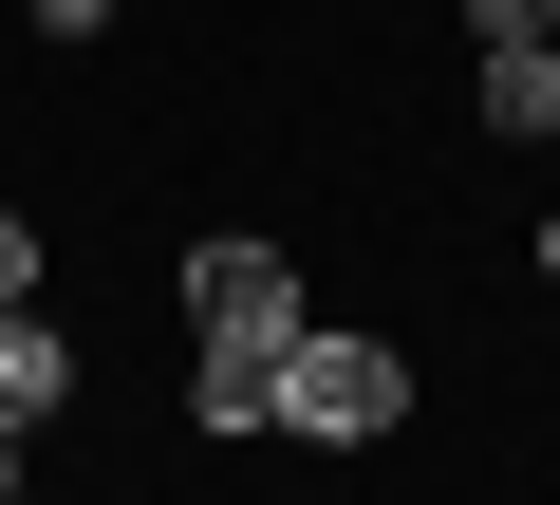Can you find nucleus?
<instances>
[{
  "mask_svg": "<svg viewBox=\"0 0 560 505\" xmlns=\"http://www.w3.org/2000/svg\"><path fill=\"white\" fill-rule=\"evenodd\" d=\"M280 431H300V449H374V431H411V356L300 319V337H280Z\"/></svg>",
  "mask_w": 560,
  "mask_h": 505,
  "instance_id": "1",
  "label": "nucleus"
},
{
  "mask_svg": "<svg viewBox=\"0 0 560 505\" xmlns=\"http://www.w3.org/2000/svg\"><path fill=\"white\" fill-rule=\"evenodd\" d=\"M187 319H206V337H300L318 300H300V263H280V243L224 225V243H187Z\"/></svg>",
  "mask_w": 560,
  "mask_h": 505,
  "instance_id": "2",
  "label": "nucleus"
},
{
  "mask_svg": "<svg viewBox=\"0 0 560 505\" xmlns=\"http://www.w3.org/2000/svg\"><path fill=\"white\" fill-rule=\"evenodd\" d=\"M187 431H280V337H206V375H187Z\"/></svg>",
  "mask_w": 560,
  "mask_h": 505,
  "instance_id": "3",
  "label": "nucleus"
},
{
  "mask_svg": "<svg viewBox=\"0 0 560 505\" xmlns=\"http://www.w3.org/2000/svg\"><path fill=\"white\" fill-rule=\"evenodd\" d=\"M57 393H75V337H57L38 300H0V412H20V431H57Z\"/></svg>",
  "mask_w": 560,
  "mask_h": 505,
  "instance_id": "4",
  "label": "nucleus"
},
{
  "mask_svg": "<svg viewBox=\"0 0 560 505\" xmlns=\"http://www.w3.org/2000/svg\"><path fill=\"white\" fill-rule=\"evenodd\" d=\"M467 113H486V131H504V150H541V131H560V38H504V57H486V94H467Z\"/></svg>",
  "mask_w": 560,
  "mask_h": 505,
  "instance_id": "5",
  "label": "nucleus"
},
{
  "mask_svg": "<svg viewBox=\"0 0 560 505\" xmlns=\"http://www.w3.org/2000/svg\"><path fill=\"white\" fill-rule=\"evenodd\" d=\"M467 38L504 57V38H560V0H467Z\"/></svg>",
  "mask_w": 560,
  "mask_h": 505,
  "instance_id": "6",
  "label": "nucleus"
},
{
  "mask_svg": "<svg viewBox=\"0 0 560 505\" xmlns=\"http://www.w3.org/2000/svg\"><path fill=\"white\" fill-rule=\"evenodd\" d=\"M0 300H38V225L20 206H0Z\"/></svg>",
  "mask_w": 560,
  "mask_h": 505,
  "instance_id": "7",
  "label": "nucleus"
},
{
  "mask_svg": "<svg viewBox=\"0 0 560 505\" xmlns=\"http://www.w3.org/2000/svg\"><path fill=\"white\" fill-rule=\"evenodd\" d=\"M38 38H113V0H38Z\"/></svg>",
  "mask_w": 560,
  "mask_h": 505,
  "instance_id": "8",
  "label": "nucleus"
},
{
  "mask_svg": "<svg viewBox=\"0 0 560 505\" xmlns=\"http://www.w3.org/2000/svg\"><path fill=\"white\" fill-rule=\"evenodd\" d=\"M20 449H38V431H20V412H0V505H20Z\"/></svg>",
  "mask_w": 560,
  "mask_h": 505,
  "instance_id": "9",
  "label": "nucleus"
},
{
  "mask_svg": "<svg viewBox=\"0 0 560 505\" xmlns=\"http://www.w3.org/2000/svg\"><path fill=\"white\" fill-rule=\"evenodd\" d=\"M541 282H560V206H541Z\"/></svg>",
  "mask_w": 560,
  "mask_h": 505,
  "instance_id": "10",
  "label": "nucleus"
},
{
  "mask_svg": "<svg viewBox=\"0 0 560 505\" xmlns=\"http://www.w3.org/2000/svg\"><path fill=\"white\" fill-rule=\"evenodd\" d=\"M113 505H131V486H113Z\"/></svg>",
  "mask_w": 560,
  "mask_h": 505,
  "instance_id": "11",
  "label": "nucleus"
}]
</instances>
